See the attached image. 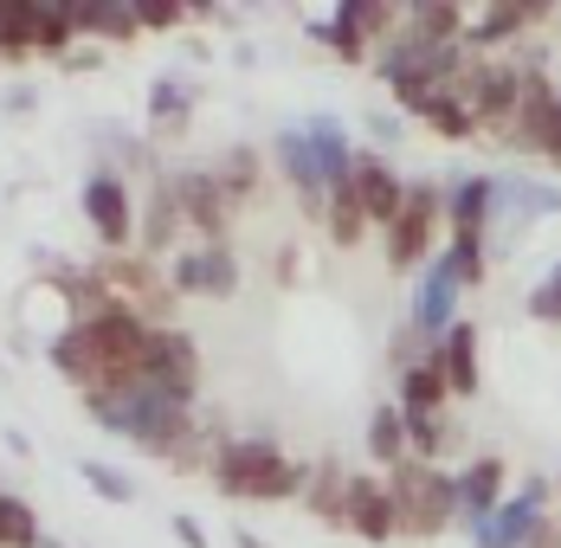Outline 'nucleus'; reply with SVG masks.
<instances>
[{"label": "nucleus", "instance_id": "1", "mask_svg": "<svg viewBox=\"0 0 561 548\" xmlns=\"http://www.w3.org/2000/svg\"><path fill=\"white\" fill-rule=\"evenodd\" d=\"M84 413L104 426V433L129 438L136 452L162 458L174 471H201L214 458V433H201L194 420V400L174 393L162 381H123V387H104V393H84Z\"/></svg>", "mask_w": 561, "mask_h": 548}, {"label": "nucleus", "instance_id": "2", "mask_svg": "<svg viewBox=\"0 0 561 548\" xmlns=\"http://www.w3.org/2000/svg\"><path fill=\"white\" fill-rule=\"evenodd\" d=\"M207 478H214L220 496H239V503H245V496H252V503H290V496H304L310 465L290 458L272 433H226V438H214Z\"/></svg>", "mask_w": 561, "mask_h": 548}, {"label": "nucleus", "instance_id": "3", "mask_svg": "<svg viewBox=\"0 0 561 548\" xmlns=\"http://www.w3.org/2000/svg\"><path fill=\"white\" fill-rule=\"evenodd\" d=\"M355 149H362V142L342 129V116L317 110V116H304V123L278 129L272 162H278V174L297 187V201H304V207H317V219H323V201H330V187L348 174Z\"/></svg>", "mask_w": 561, "mask_h": 548}, {"label": "nucleus", "instance_id": "4", "mask_svg": "<svg viewBox=\"0 0 561 548\" xmlns=\"http://www.w3.org/2000/svg\"><path fill=\"white\" fill-rule=\"evenodd\" d=\"M393 496V516H400V536L407 543H439L451 523H458V471L446 465H426V458H407L381 471Z\"/></svg>", "mask_w": 561, "mask_h": 548}, {"label": "nucleus", "instance_id": "5", "mask_svg": "<svg viewBox=\"0 0 561 548\" xmlns=\"http://www.w3.org/2000/svg\"><path fill=\"white\" fill-rule=\"evenodd\" d=\"M439 226H446V194L433 187V181H413L407 187V207L381 226V259H388V272H426L439 252Z\"/></svg>", "mask_w": 561, "mask_h": 548}, {"label": "nucleus", "instance_id": "6", "mask_svg": "<svg viewBox=\"0 0 561 548\" xmlns=\"http://www.w3.org/2000/svg\"><path fill=\"white\" fill-rule=\"evenodd\" d=\"M91 342H98V362H104V387H123V381H142L149 375V349H156V323L136 317L129 304H111L98 317H84Z\"/></svg>", "mask_w": 561, "mask_h": 548}, {"label": "nucleus", "instance_id": "7", "mask_svg": "<svg viewBox=\"0 0 561 548\" xmlns=\"http://www.w3.org/2000/svg\"><path fill=\"white\" fill-rule=\"evenodd\" d=\"M78 207L91 219V232H98V246H104V259L116 252H136V201H129V181H123V168L98 162L84 174V187H78Z\"/></svg>", "mask_w": 561, "mask_h": 548}, {"label": "nucleus", "instance_id": "8", "mask_svg": "<svg viewBox=\"0 0 561 548\" xmlns=\"http://www.w3.org/2000/svg\"><path fill=\"white\" fill-rule=\"evenodd\" d=\"M549 496H556V478H523L516 491L471 529V548H529L549 523Z\"/></svg>", "mask_w": 561, "mask_h": 548}, {"label": "nucleus", "instance_id": "9", "mask_svg": "<svg viewBox=\"0 0 561 548\" xmlns=\"http://www.w3.org/2000/svg\"><path fill=\"white\" fill-rule=\"evenodd\" d=\"M239 277H245V265H239L232 239H220V246L194 239V246H181V252L169 259V284L181 290V304H187V297L226 304V297H239Z\"/></svg>", "mask_w": 561, "mask_h": 548}, {"label": "nucleus", "instance_id": "10", "mask_svg": "<svg viewBox=\"0 0 561 548\" xmlns=\"http://www.w3.org/2000/svg\"><path fill=\"white\" fill-rule=\"evenodd\" d=\"M169 187H174V201H181V219H187V232H194V239L220 246L226 232H232V214H239V207L226 201L214 162H207V168H174Z\"/></svg>", "mask_w": 561, "mask_h": 548}, {"label": "nucleus", "instance_id": "11", "mask_svg": "<svg viewBox=\"0 0 561 548\" xmlns=\"http://www.w3.org/2000/svg\"><path fill=\"white\" fill-rule=\"evenodd\" d=\"M342 187L355 194V207H362V214H368V226L381 232V226L407 207V187H413V181H407V174H400L381 149H355V162H348V174H342Z\"/></svg>", "mask_w": 561, "mask_h": 548}, {"label": "nucleus", "instance_id": "12", "mask_svg": "<svg viewBox=\"0 0 561 548\" xmlns=\"http://www.w3.org/2000/svg\"><path fill=\"white\" fill-rule=\"evenodd\" d=\"M561 7L556 0H491V7H478L471 20H465V46L484 58H497V46L510 39H523L529 26H549Z\"/></svg>", "mask_w": 561, "mask_h": 548}, {"label": "nucleus", "instance_id": "13", "mask_svg": "<svg viewBox=\"0 0 561 548\" xmlns=\"http://www.w3.org/2000/svg\"><path fill=\"white\" fill-rule=\"evenodd\" d=\"M348 536H362L368 548L400 543V516H393V496L381 471H348V516H342Z\"/></svg>", "mask_w": 561, "mask_h": 548}, {"label": "nucleus", "instance_id": "14", "mask_svg": "<svg viewBox=\"0 0 561 548\" xmlns=\"http://www.w3.org/2000/svg\"><path fill=\"white\" fill-rule=\"evenodd\" d=\"M149 381L174 387L187 400H201V381H207V355L201 342L187 335L181 323H156V349H149Z\"/></svg>", "mask_w": 561, "mask_h": 548}, {"label": "nucleus", "instance_id": "15", "mask_svg": "<svg viewBox=\"0 0 561 548\" xmlns=\"http://www.w3.org/2000/svg\"><path fill=\"white\" fill-rule=\"evenodd\" d=\"M451 323H458V277L433 259L426 272L413 277V297H407V329H420L426 342H439Z\"/></svg>", "mask_w": 561, "mask_h": 548}, {"label": "nucleus", "instance_id": "16", "mask_svg": "<svg viewBox=\"0 0 561 548\" xmlns=\"http://www.w3.org/2000/svg\"><path fill=\"white\" fill-rule=\"evenodd\" d=\"M433 368H439V381H446L451 400H471L478 387H484V355H478V323H458L433 342Z\"/></svg>", "mask_w": 561, "mask_h": 548}, {"label": "nucleus", "instance_id": "17", "mask_svg": "<svg viewBox=\"0 0 561 548\" xmlns=\"http://www.w3.org/2000/svg\"><path fill=\"white\" fill-rule=\"evenodd\" d=\"M46 362H53V375L65 387H78V400H84V393H104V362H98V342H91V329L84 323L53 329Z\"/></svg>", "mask_w": 561, "mask_h": 548}, {"label": "nucleus", "instance_id": "18", "mask_svg": "<svg viewBox=\"0 0 561 548\" xmlns=\"http://www.w3.org/2000/svg\"><path fill=\"white\" fill-rule=\"evenodd\" d=\"M504 496H510V458L484 452V458L458 465V523H465V529H478Z\"/></svg>", "mask_w": 561, "mask_h": 548}, {"label": "nucleus", "instance_id": "19", "mask_svg": "<svg viewBox=\"0 0 561 548\" xmlns=\"http://www.w3.org/2000/svg\"><path fill=\"white\" fill-rule=\"evenodd\" d=\"M393 104H400V116H413V123H426L439 142H471L478 136V123H471V110L451 98L446 84H433V91H388Z\"/></svg>", "mask_w": 561, "mask_h": 548}, {"label": "nucleus", "instance_id": "20", "mask_svg": "<svg viewBox=\"0 0 561 548\" xmlns=\"http://www.w3.org/2000/svg\"><path fill=\"white\" fill-rule=\"evenodd\" d=\"M446 194V232L451 239H484L491 232V219H497V187H491V174H458Z\"/></svg>", "mask_w": 561, "mask_h": 548}, {"label": "nucleus", "instance_id": "21", "mask_svg": "<svg viewBox=\"0 0 561 548\" xmlns=\"http://www.w3.org/2000/svg\"><path fill=\"white\" fill-rule=\"evenodd\" d=\"M181 232H187V219H181V201H174V187L162 181V187L149 194L142 219H136V252L162 265V259H174V252H181Z\"/></svg>", "mask_w": 561, "mask_h": 548}, {"label": "nucleus", "instance_id": "22", "mask_svg": "<svg viewBox=\"0 0 561 548\" xmlns=\"http://www.w3.org/2000/svg\"><path fill=\"white\" fill-rule=\"evenodd\" d=\"M65 7H71V26H78V39H111V46L142 39L136 0H65Z\"/></svg>", "mask_w": 561, "mask_h": 548}, {"label": "nucleus", "instance_id": "23", "mask_svg": "<svg viewBox=\"0 0 561 548\" xmlns=\"http://www.w3.org/2000/svg\"><path fill=\"white\" fill-rule=\"evenodd\" d=\"M491 187H497V219L510 214V226H529V219L561 214V187H549V181H529V174H491ZM497 219H491V226H497Z\"/></svg>", "mask_w": 561, "mask_h": 548}, {"label": "nucleus", "instance_id": "24", "mask_svg": "<svg viewBox=\"0 0 561 548\" xmlns=\"http://www.w3.org/2000/svg\"><path fill=\"white\" fill-rule=\"evenodd\" d=\"M297 503H304L323 529H342V516H348V465H342V458H317Z\"/></svg>", "mask_w": 561, "mask_h": 548}, {"label": "nucleus", "instance_id": "25", "mask_svg": "<svg viewBox=\"0 0 561 548\" xmlns=\"http://www.w3.org/2000/svg\"><path fill=\"white\" fill-rule=\"evenodd\" d=\"M317 46H330V53L342 58V65H368L375 58V39H368V26H362V13H355V0H342L330 20H310L304 26Z\"/></svg>", "mask_w": 561, "mask_h": 548}, {"label": "nucleus", "instance_id": "26", "mask_svg": "<svg viewBox=\"0 0 561 548\" xmlns=\"http://www.w3.org/2000/svg\"><path fill=\"white\" fill-rule=\"evenodd\" d=\"M393 407H400L407 420H426V413H446L451 407V393H446V381H439V368H433V355L393 375Z\"/></svg>", "mask_w": 561, "mask_h": 548}, {"label": "nucleus", "instance_id": "27", "mask_svg": "<svg viewBox=\"0 0 561 548\" xmlns=\"http://www.w3.org/2000/svg\"><path fill=\"white\" fill-rule=\"evenodd\" d=\"M465 20H471V13H465L458 0H407V20H400V26H407L413 39L458 46V39H465Z\"/></svg>", "mask_w": 561, "mask_h": 548}, {"label": "nucleus", "instance_id": "28", "mask_svg": "<svg viewBox=\"0 0 561 548\" xmlns=\"http://www.w3.org/2000/svg\"><path fill=\"white\" fill-rule=\"evenodd\" d=\"M214 174H220L226 201H232V207H245V201L259 194V181H265V156H259L252 142H232L220 162H214Z\"/></svg>", "mask_w": 561, "mask_h": 548}, {"label": "nucleus", "instance_id": "29", "mask_svg": "<svg viewBox=\"0 0 561 548\" xmlns=\"http://www.w3.org/2000/svg\"><path fill=\"white\" fill-rule=\"evenodd\" d=\"M323 232H330V246H336V252H355V246L375 232V226H368V214L355 207V194H348L342 181L330 187V201H323Z\"/></svg>", "mask_w": 561, "mask_h": 548}, {"label": "nucleus", "instance_id": "30", "mask_svg": "<svg viewBox=\"0 0 561 548\" xmlns=\"http://www.w3.org/2000/svg\"><path fill=\"white\" fill-rule=\"evenodd\" d=\"M194 104H201V91L187 78H156L149 84V123L156 129H187L194 123Z\"/></svg>", "mask_w": 561, "mask_h": 548}, {"label": "nucleus", "instance_id": "31", "mask_svg": "<svg viewBox=\"0 0 561 548\" xmlns=\"http://www.w3.org/2000/svg\"><path fill=\"white\" fill-rule=\"evenodd\" d=\"M368 458L381 465V471H393V465H407V413L400 407H375L368 413Z\"/></svg>", "mask_w": 561, "mask_h": 548}, {"label": "nucleus", "instance_id": "32", "mask_svg": "<svg viewBox=\"0 0 561 548\" xmlns=\"http://www.w3.org/2000/svg\"><path fill=\"white\" fill-rule=\"evenodd\" d=\"M0 46L7 58H26L39 46V0H0Z\"/></svg>", "mask_w": 561, "mask_h": 548}, {"label": "nucleus", "instance_id": "33", "mask_svg": "<svg viewBox=\"0 0 561 548\" xmlns=\"http://www.w3.org/2000/svg\"><path fill=\"white\" fill-rule=\"evenodd\" d=\"M0 548H39V510L20 491H0Z\"/></svg>", "mask_w": 561, "mask_h": 548}, {"label": "nucleus", "instance_id": "34", "mask_svg": "<svg viewBox=\"0 0 561 548\" xmlns=\"http://www.w3.org/2000/svg\"><path fill=\"white\" fill-rule=\"evenodd\" d=\"M439 265L458 277V290H478V284L491 277V252H484V239H446Z\"/></svg>", "mask_w": 561, "mask_h": 548}, {"label": "nucleus", "instance_id": "35", "mask_svg": "<svg viewBox=\"0 0 561 548\" xmlns=\"http://www.w3.org/2000/svg\"><path fill=\"white\" fill-rule=\"evenodd\" d=\"M446 452H451V420H446V413L407 420V458H426V465H439Z\"/></svg>", "mask_w": 561, "mask_h": 548}, {"label": "nucleus", "instance_id": "36", "mask_svg": "<svg viewBox=\"0 0 561 548\" xmlns=\"http://www.w3.org/2000/svg\"><path fill=\"white\" fill-rule=\"evenodd\" d=\"M71 39H78V26H71V7H65V0H39V46H33V53L65 58V53H71Z\"/></svg>", "mask_w": 561, "mask_h": 548}, {"label": "nucleus", "instance_id": "37", "mask_svg": "<svg viewBox=\"0 0 561 548\" xmlns=\"http://www.w3.org/2000/svg\"><path fill=\"white\" fill-rule=\"evenodd\" d=\"M523 310H529V323L542 329H561V259L549 265V272L529 284V297H523Z\"/></svg>", "mask_w": 561, "mask_h": 548}, {"label": "nucleus", "instance_id": "38", "mask_svg": "<svg viewBox=\"0 0 561 548\" xmlns=\"http://www.w3.org/2000/svg\"><path fill=\"white\" fill-rule=\"evenodd\" d=\"M78 478H84L91 491L104 496V503H136V484H129L116 465H98V458H84V465H78Z\"/></svg>", "mask_w": 561, "mask_h": 548}, {"label": "nucleus", "instance_id": "39", "mask_svg": "<svg viewBox=\"0 0 561 548\" xmlns=\"http://www.w3.org/2000/svg\"><path fill=\"white\" fill-rule=\"evenodd\" d=\"M142 33H174L181 20H194V0H136Z\"/></svg>", "mask_w": 561, "mask_h": 548}, {"label": "nucleus", "instance_id": "40", "mask_svg": "<svg viewBox=\"0 0 561 548\" xmlns=\"http://www.w3.org/2000/svg\"><path fill=\"white\" fill-rule=\"evenodd\" d=\"M368 129H375V142H400V136H407V116H388V110H375V116H368Z\"/></svg>", "mask_w": 561, "mask_h": 548}, {"label": "nucleus", "instance_id": "41", "mask_svg": "<svg viewBox=\"0 0 561 548\" xmlns=\"http://www.w3.org/2000/svg\"><path fill=\"white\" fill-rule=\"evenodd\" d=\"M174 536H181V548H207V529H201V523H194L187 510L174 516Z\"/></svg>", "mask_w": 561, "mask_h": 548}, {"label": "nucleus", "instance_id": "42", "mask_svg": "<svg viewBox=\"0 0 561 548\" xmlns=\"http://www.w3.org/2000/svg\"><path fill=\"white\" fill-rule=\"evenodd\" d=\"M549 536H556V548H561V516H549Z\"/></svg>", "mask_w": 561, "mask_h": 548}, {"label": "nucleus", "instance_id": "43", "mask_svg": "<svg viewBox=\"0 0 561 548\" xmlns=\"http://www.w3.org/2000/svg\"><path fill=\"white\" fill-rule=\"evenodd\" d=\"M39 548H58V543H53V536H39Z\"/></svg>", "mask_w": 561, "mask_h": 548}, {"label": "nucleus", "instance_id": "44", "mask_svg": "<svg viewBox=\"0 0 561 548\" xmlns=\"http://www.w3.org/2000/svg\"><path fill=\"white\" fill-rule=\"evenodd\" d=\"M0 65H13V58H7V46H0Z\"/></svg>", "mask_w": 561, "mask_h": 548}, {"label": "nucleus", "instance_id": "45", "mask_svg": "<svg viewBox=\"0 0 561 548\" xmlns=\"http://www.w3.org/2000/svg\"><path fill=\"white\" fill-rule=\"evenodd\" d=\"M556 491H561V478H556Z\"/></svg>", "mask_w": 561, "mask_h": 548}]
</instances>
